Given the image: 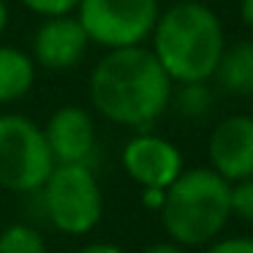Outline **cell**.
I'll list each match as a JSON object with an SVG mask.
<instances>
[{
    "mask_svg": "<svg viewBox=\"0 0 253 253\" xmlns=\"http://www.w3.org/2000/svg\"><path fill=\"white\" fill-rule=\"evenodd\" d=\"M77 253H126V251H123V248H117V245H109V242H95V245L79 248Z\"/></svg>",
    "mask_w": 253,
    "mask_h": 253,
    "instance_id": "cell-19",
    "label": "cell"
},
{
    "mask_svg": "<svg viewBox=\"0 0 253 253\" xmlns=\"http://www.w3.org/2000/svg\"><path fill=\"white\" fill-rule=\"evenodd\" d=\"M0 253H49L41 231L28 223H14L0 231Z\"/></svg>",
    "mask_w": 253,
    "mask_h": 253,
    "instance_id": "cell-13",
    "label": "cell"
},
{
    "mask_svg": "<svg viewBox=\"0 0 253 253\" xmlns=\"http://www.w3.org/2000/svg\"><path fill=\"white\" fill-rule=\"evenodd\" d=\"M25 6L36 14H44V17H68L74 8L79 6V0H22Z\"/></svg>",
    "mask_w": 253,
    "mask_h": 253,
    "instance_id": "cell-16",
    "label": "cell"
},
{
    "mask_svg": "<svg viewBox=\"0 0 253 253\" xmlns=\"http://www.w3.org/2000/svg\"><path fill=\"white\" fill-rule=\"evenodd\" d=\"M223 49V25L204 3L182 0L158 14L153 28V55L171 82L204 84L215 77Z\"/></svg>",
    "mask_w": 253,
    "mask_h": 253,
    "instance_id": "cell-2",
    "label": "cell"
},
{
    "mask_svg": "<svg viewBox=\"0 0 253 253\" xmlns=\"http://www.w3.org/2000/svg\"><path fill=\"white\" fill-rule=\"evenodd\" d=\"M36 79V66L17 46H0V104H11L28 95Z\"/></svg>",
    "mask_w": 253,
    "mask_h": 253,
    "instance_id": "cell-11",
    "label": "cell"
},
{
    "mask_svg": "<svg viewBox=\"0 0 253 253\" xmlns=\"http://www.w3.org/2000/svg\"><path fill=\"white\" fill-rule=\"evenodd\" d=\"M240 17L248 28H253V0H242L240 3Z\"/></svg>",
    "mask_w": 253,
    "mask_h": 253,
    "instance_id": "cell-21",
    "label": "cell"
},
{
    "mask_svg": "<svg viewBox=\"0 0 253 253\" xmlns=\"http://www.w3.org/2000/svg\"><path fill=\"white\" fill-rule=\"evenodd\" d=\"M229 207H231V215L253 223V177L229 185Z\"/></svg>",
    "mask_w": 253,
    "mask_h": 253,
    "instance_id": "cell-15",
    "label": "cell"
},
{
    "mask_svg": "<svg viewBox=\"0 0 253 253\" xmlns=\"http://www.w3.org/2000/svg\"><path fill=\"white\" fill-rule=\"evenodd\" d=\"M204 253H253V237H226L207 245Z\"/></svg>",
    "mask_w": 253,
    "mask_h": 253,
    "instance_id": "cell-17",
    "label": "cell"
},
{
    "mask_svg": "<svg viewBox=\"0 0 253 253\" xmlns=\"http://www.w3.org/2000/svg\"><path fill=\"white\" fill-rule=\"evenodd\" d=\"M44 131L46 147L55 166L87 164L95 150V126L93 117L82 106H60L49 117Z\"/></svg>",
    "mask_w": 253,
    "mask_h": 253,
    "instance_id": "cell-9",
    "label": "cell"
},
{
    "mask_svg": "<svg viewBox=\"0 0 253 253\" xmlns=\"http://www.w3.org/2000/svg\"><path fill=\"white\" fill-rule=\"evenodd\" d=\"M55 161L44 131L22 115H0V188L14 193L41 191Z\"/></svg>",
    "mask_w": 253,
    "mask_h": 253,
    "instance_id": "cell-5",
    "label": "cell"
},
{
    "mask_svg": "<svg viewBox=\"0 0 253 253\" xmlns=\"http://www.w3.org/2000/svg\"><path fill=\"white\" fill-rule=\"evenodd\" d=\"M177 106L188 117H204L212 109V93L204 84H182L180 95H177Z\"/></svg>",
    "mask_w": 253,
    "mask_h": 253,
    "instance_id": "cell-14",
    "label": "cell"
},
{
    "mask_svg": "<svg viewBox=\"0 0 253 253\" xmlns=\"http://www.w3.org/2000/svg\"><path fill=\"white\" fill-rule=\"evenodd\" d=\"M123 169L139 188L166 191L182 174V153L169 139L142 133L123 147Z\"/></svg>",
    "mask_w": 253,
    "mask_h": 253,
    "instance_id": "cell-7",
    "label": "cell"
},
{
    "mask_svg": "<svg viewBox=\"0 0 253 253\" xmlns=\"http://www.w3.org/2000/svg\"><path fill=\"white\" fill-rule=\"evenodd\" d=\"M79 25L106 49L142 46L158 22V0H79Z\"/></svg>",
    "mask_w": 253,
    "mask_h": 253,
    "instance_id": "cell-6",
    "label": "cell"
},
{
    "mask_svg": "<svg viewBox=\"0 0 253 253\" xmlns=\"http://www.w3.org/2000/svg\"><path fill=\"white\" fill-rule=\"evenodd\" d=\"M8 25V6H6V0H0V33L6 30Z\"/></svg>",
    "mask_w": 253,
    "mask_h": 253,
    "instance_id": "cell-22",
    "label": "cell"
},
{
    "mask_svg": "<svg viewBox=\"0 0 253 253\" xmlns=\"http://www.w3.org/2000/svg\"><path fill=\"white\" fill-rule=\"evenodd\" d=\"M41 193H44L46 218L63 234H87L98 226L104 215V193L87 164L55 166Z\"/></svg>",
    "mask_w": 253,
    "mask_h": 253,
    "instance_id": "cell-4",
    "label": "cell"
},
{
    "mask_svg": "<svg viewBox=\"0 0 253 253\" xmlns=\"http://www.w3.org/2000/svg\"><path fill=\"white\" fill-rule=\"evenodd\" d=\"M231 215L229 182L212 169H188L166 188L161 207L164 229L174 245H207Z\"/></svg>",
    "mask_w": 253,
    "mask_h": 253,
    "instance_id": "cell-3",
    "label": "cell"
},
{
    "mask_svg": "<svg viewBox=\"0 0 253 253\" xmlns=\"http://www.w3.org/2000/svg\"><path fill=\"white\" fill-rule=\"evenodd\" d=\"M93 106L117 126L147 128L171 101V79L155 60L153 49H109L90 74Z\"/></svg>",
    "mask_w": 253,
    "mask_h": 253,
    "instance_id": "cell-1",
    "label": "cell"
},
{
    "mask_svg": "<svg viewBox=\"0 0 253 253\" xmlns=\"http://www.w3.org/2000/svg\"><path fill=\"white\" fill-rule=\"evenodd\" d=\"M87 33L74 17H52L36 30L33 57L49 71H66L77 66L87 52Z\"/></svg>",
    "mask_w": 253,
    "mask_h": 253,
    "instance_id": "cell-10",
    "label": "cell"
},
{
    "mask_svg": "<svg viewBox=\"0 0 253 253\" xmlns=\"http://www.w3.org/2000/svg\"><path fill=\"white\" fill-rule=\"evenodd\" d=\"M144 253H182V248L174 242H158V245H150Z\"/></svg>",
    "mask_w": 253,
    "mask_h": 253,
    "instance_id": "cell-20",
    "label": "cell"
},
{
    "mask_svg": "<svg viewBox=\"0 0 253 253\" xmlns=\"http://www.w3.org/2000/svg\"><path fill=\"white\" fill-rule=\"evenodd\" d=\"M212 171L226 182H240L253 177V117L231 115L215 126L210 136Z\"/></svg>",
    "mask_w": 253,
    "mask_h": 253,
    "instance_id": "cell-8",
    "label": "cell"
},
{
    "mask_svg": "<svg viewBox=\"0 0 253 253\" xmlns=\"http://www.w3.org/2000/svg\"><path fill=\"white\" fill-rule=\"evenodd\" d=\"M164 199H166V191H158V188H142V202L147 210H158L164 207Z\"/></svg>",
    "mask_w": 253,
    "mask_h": 253,
    "instance_id": "cell-18",
    "label": "cell"
},
{
    "mask_svg": "<svg viewBox=\"0 0 253 253\" xmlns=\"http://www.w3.org/2000/svg\"><path fill=\"white\" fill-rule=\"evenodd\" d=\"M215 77L229 93L253 95V41H240L223 49Z\"/></svg>",
    "mask_w": 253,
    "mask_h": 253,
    "instance_id": "cell-12",
    "label": "cell"
}]
</instances>
